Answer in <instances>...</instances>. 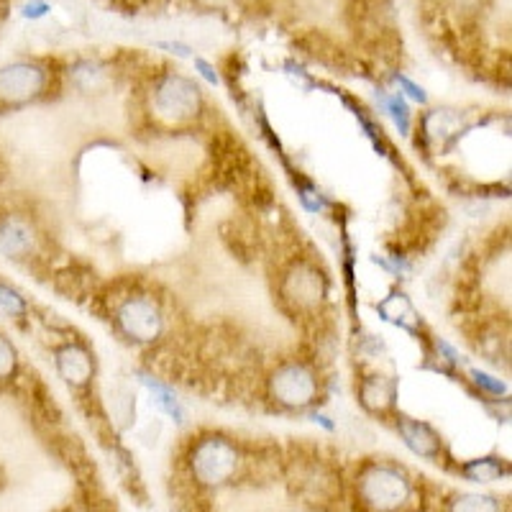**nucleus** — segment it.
I'll return each instance as SVG.
<instances>
[{"mask_svg":"<svg viewBox=\"0 0 512 512\" xmlns=\"http://www.w3.org/2000/svg\"><path fill=\"white\" fill-rule=\"evenodd\" d=\"M49 236L29 208L0 203V256L21 267L49 262Z\"/></svg>","mask_w":512,"mask_h":512,"instance_id":"1a4fd4ad","label":"nucleus"},{"mask_svg":"<svg viewBox=\"0 0 512 512\" xmlns=\"http://www.w3.org/2000/svg\"><path fill=\"white\" fill-rule=\"evenodd\" d=\"M54 512H88V510H85V507L75 500V502H67V505H62L59 510H54Z\"/></svg>","mask_w":512,"mask_h":512,"instance_id":"bb28decb","label":"nucleus"},{"mask_svg":"<svg viewBox=\"0 0 512 512\" xmlns=\"http://www.w3.org/2000/svg\"><path fill=\"white\" fill-rule=\"evenodd\" d=\"M328 272L315 254L295 251L282 262L277 274V297L282 308L303 320L305 326L323 315L328 303Z\"/></svg>","mask_w":512,"mask_h":512,"instance_id":"39448f33","label":"nucleus"},{"mask_svg":"<svg viewBox=\"0 0 512 512\" xmlns=\"http://www.w3.org/2000/svg\"><path fill=\"white\" fill-rule=\"evenodd\" d=\"M24 361H21V351L13 344L11 336L6 331H0V392L16 390L18 379L24 374Z\"/></svg>","mask_w":512,"mask_h":512,"instance_id":"dca6fc26","label":"nucleus"},{"mask_svg":"<svg viewBox=\"0 0 512 512\" xmlns=\"http://www.w3.org/2000/svg\"><path fill=\"white\" fill-rule=\"evenodd\" d=\"M177 469H182L205 492L241 484L244 443L223 431H200L182 446Z\"/></svg>","mask_w":512,"mask_h":512,"instance_id":"20e7f679","label":"nucleus"},{"mask_svg":"<svg viewBox=\"0 0 512 512\" xmlns=\"http://www.w3.org/2000/svg\"><path fill=\"white\" fill-rule=\"evenodd\" d=\"M208 512H213V510H208Z\"/></svg>","mask_w":512,"mask_h":512,"instance_id":"7c9ffc66","label":"nucleus"},{"mask_svg":"<svg viewBox=\"0 0 512 512\" xmlns=\"http://www.w3.org/2000/svg\"><path fill=\"white\" fill-rule=\"evenodd\" d=\"M356 397L361 408L372 415H390L395 413L397 384L392 377H384L382 372H367L356 379Z\"/></svg>","mask_w":512,"mask_h":512,"instance_id":"f8f14e48","label":"nucleus"},{"mask_svg":"<svg viewBox=\"0 0 512 512\" xmlns=\"http://www.w3.org/2000/svg\"><path fill=\"white\" fill-rule=\"evenodd\" d=\"M64 75L70 77L75 88L85 90V93H100L113 82V70L100 59H80L70 70H64Z\"/></svg>","mask_w":512,"mask_h":512,"instance_id":"2eb2a0df","label":"nucleus"},{"mask_svg":"<svg viewBox=\"0 0 512 512\" xmlns=\"http://www.w3.org/2000/svg\"><path fill=\"white\" fill-rule=\"evenodd\" d=\"M154 47L162 49V52L175 54V57H192V47H187L182 41H157Z\"/></svg>","mask_w":512,"mask_h":512,"instance_id":"b1692460","label":"nucleus"},{"mask_svg":"<svg viewBox=\"0 0 512 512\" xmlns=\"http://www.w3.org/2000/svg\"><path fill=\"white\" fill-rule=\"evenodd\" d=\"M262 390L274 408L292 410V413L313 410L323 397L320 367L310 356L274 361V367L264 374Z\"/></svg>","mask_w":512,"mask_h":512,"instance_id":"6e6552de","label":"nucleus"},{"mask_svg":"<svg viewBox=\"0 0 512 512\" xmlns=\"http://www.w3.org/2000/svg\"><path fill=\"white\" fill-rule=\"evenodd\" d=\"M469 379L484 397H502L507 395V384L502 379L492 377V374L482 372V369H469Z\"/></svg>","mask_w":512,"mask_h":512,"instance_id":"aec40b11","label":"nucleus"},{"mask_svg":"<svg viewBox=\"0 0 512 512\" xmlns=\"http://www.w3.org/2000/svg\"><path fill=\"white\" fill-rule=\"evenodd\" d=\"M354 512H423L428 510L423 479H415L392 459H364L349 479Z\"/></svg>","mask_w":512,"mask_h":512,"instance_id":"7ed1b4c3","label":"nucleus"},{"mask_svg":"<svg viewBox=\"0 0 512 512\" xmlns=\"http://www.w3.org/2000/svg\"><path fill=\"white\" fill-rule=\"evenodd\" d=\"M93 303L100 305L103 315L111 320L118 336L134 346L162 344L167 333V310H164L162 297L152 287H146L139 280H118L100 285L95 292Z\"/></svg>","mask_w":512,"mask_h":512,"instance_id":"f03ea898","label":"nucleus"},{"mask_svg":"<svg viewBox=\"0 0 512 512\" xmlns=\"http://www.w3.org/2000/svg\"><path fill=\"white\" fill-rule=\"evenodd\" d=\"M52 356L57 374L70 390H93L98 364H95V354L82 338H62L59 344H54Z\"/></svg>","mask_w":512,"mask_h":512,"instance_id":"9d476101","label":"nucleus"},{"mask_svg":"<svg viewBox=\"0 0 512 512\" xmlns=\"http://www.w3.org/2000/svg\"><path fill=\"white\" fill-rule=\"evenodd\" d=\"M379 105H382V111L392 118V123L397 126L402 136H410L413 131V113H410V103L402 98L400 93H390V90H382L377 93Z\"/></svg>","mask_w":512,"mask_h":512,"instance_id":"6ab92c4d","label":"nucleus"},{"mask_svg":"<svg viewBox=\"0 0 512 512\" xmlns=\"http://www.w3.org/2000/svg\"><path fill=\"white\" fill-rule=\"evenodd\" d=\"M31 313L34 310H31V303L24 297V292L16 290L8 282H0V315L18 323V326H26L31 320Z\"/></svg>","mask_w":512,"mask_h":512,"instance_id":"a211bd4d","label":"nucleus"},{"mask_svg":"<svg viewBox=\"0 0 512 512\" xmlns=\"http://www.w3.org/2000/svg\"><path fill=\"white\" fill-rule=\"evenodd\" d=\"M64 70L52 59L18 57L0 64V116L44 103L62 90Z\"/></svg>","mask_w":512,"mask_h":512,"instance_id":"0eeeda50","label":"nucleus"},{"mask_svg":"<svg viewBox=\"0 0 512 512\" xmlns=\"http://www.w3.org/2000/svg\"><path fill=\"white\" fill-rule=\"evenodd\" d=\"M282 482L310 512H346L349 487L336 459L318 443L292 441L285 446Z\"/></svg>","mask_w":512,"mask_h":512,"instance_id":"f257e3e1","label":"nucleus"},{"mask_svg":"<svg viewBox=\"0 0 512 512\" xmlns=\"http://www.w3.org/2000/svg\"><path fill=\"white\" fill-rule=\"evenodd\" d=\"M395 431L402 438V443L413 451L420 459L431 461V464H448L446 461V443H443L441 433L433 425L423 423L410 415L395 413Z\"/></svg>","mask_w":512,"mask_h":512,"instance_id":"9b49d317","label":"nucleus"},{"mask_svg":"<svg viewBox=\"0 0 512 512\" xmlns=\"http://www.w3.org/2000/svg\"><path fill=\"white\" fill-rule=\"evenodd\" d=\"M146 113L157 126L177 131L203 121L205 95L200 85L180 72H159L146 80Z\"/></svg>","mask_w":512,"mask_h":512,"instance_id":"423d86ee","label":"nucleus"},{"mask_svg":"<svg viewBox=\"0 0 512 512\" xmlns=\"http://www.w3.org/2000/svg\"><path fill=\"white\" fill-rule=\"evenodd\" d=\"M0 182H3V175H0Z\"/></svg>","mask_w":512,"mask_h":512,"instance_id":"c756f323","label":"nucleus"},{"mask_svg":"<svg viewBox=\"0 0 512 512\" xmlns=\"http://www.w3.org/2000/svg\"><path fill=\"white\" fill-rule=\"evenodd\" d=\"M113 3H116V6H121V8H141L146 3V0H113Z\"/></svg>","mask_w":512,"mask_h":512,"instance_id":"a878e982","label":"nucleus"},{"mask_svg":"<svg viewBox=\"0 0 512 512\" xmlns=\"http://www.w3.org/2000/svg\"><path fill=\"white\" fill-rule=\"evenodd\" d=\"M456 474L469 479L472 484H492L507 477V461L500 456H484V459H472L466 464L456 466Z\"/></svg>","mask_w":512,"mask_h":512,"instance_id":"f3484780","label":"nucleus"},{"mask_svg":"<svg viewBox=\"0 0 512 512\" xmlns=\"http://www.w3.org/2000/svg\"><path fill=\"white\" fill-rule=\"evenodd\" d=\"M6 487V469H3V464H0V489Z\"/></svg>","mask_w":512,"mask_h":512,"instance_id":"cd10ccee","label":"nucleus"},{"mask_svg":"<svg viewBox=\"0 0 512 512\" xmlns=\"http://www.w3.org/2000/svg\"><path fill=\"white\" fill-rule=\"evenodd\" d=\"M54 290L64 297V300H75V303H82V300H90L93 303L95 292L100 290L98 274L93 272L85 264H64L54 272Z\"/></svg>","mask_w":512,"mask_h":512,"instance_id":"ddd939ff","label":"nucleus"},{"mask_svg":"<svg viewBox=\"0 0 512 512\" xmlns=\"http://www.w3.org/2000/svg\"><path fill=\"white\" fill-rule=\"evenodd\" d=\"M392 80H395V85L400 88V95L408 100V103L413 100V103L418 105H428V93H425L423 85L413 82L408 75H402V72H392Z\"/></svg>","mask_w":512,"mask_h":512,"instance_id":"412c9836","label":"nucleus"},{"mask_svg":"<svg viewBox=\"0 0 512 512\" xmlns=\"http://www.w3.org/2000/svg\"><path fill=\"white\" fill-rule=\"evenodd\" d=\"M3 8H6V0H0V18H3Z\"/></svg>","mask_w":512,"mask_h":512,"instance_id":"c85d7f7f","label":"nucleus"},{"mask_svg":"<svg viewBox=\"0 0 512 512\" xmlns=\"http://www.w3.org/2000/svg\"><path fill=\"white\" fill-rule=\"evenodd\" d=\"M200 8H205V11H223V8H228L233 3V0H195Z\"/></svg>","mask_w":512,"mask_h":512,"instance_id":"393cba45","label":"nucleus"},{"mask_svg":"<svg viewBox=\"0 0 512 512\" xmlns=\"http://www.w3.org/2000/svg\"><path fill=\"white\" fill-rule=\"evenodd\" d=\"M433 505L436 512H510L507 500L482 492H451Z\"/></svg>","mask_w":512,"mask_h":512,"instance_id":"4468645a","label":"nucleus"},{"mask_svg":"<svg viewBox=\"0 0 512 512\" xmlns=\"http://www.w3.org/2000/svg\"><path fill=\"white\" fill-rule=\"evenodd\" d=\"M195 72H198V75L203 77L208 85H213V88H218V85L223 82L221 72L216 70V64L208 62V59H203V57H195Z\"/></svg>","mask_w":512,"mask_h":512,"instance_id":"4be33fe9","label":"nucleus"},{"mask_svg":"<svg viewBox=\"0 0 512 512\" xmlns=\"http://www.w3.org/2000/svg\"><path fill=\"white\" fill-rule=\"evenodd\" d=\"M49 11H52V6H49L47 0H29V3L21 8V16L29 18V21H39V18L47 16Z\"/></svg>","mask_w":512,"mask_h":512,"instance_id":"5701e85b","label":"nucleus"}]
</instances>
